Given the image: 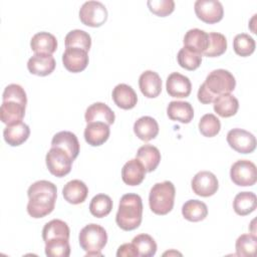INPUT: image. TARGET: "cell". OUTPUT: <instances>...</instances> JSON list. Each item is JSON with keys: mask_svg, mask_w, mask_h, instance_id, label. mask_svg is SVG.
Returning a JSON list of instances; mask_svg holds the SVG:
<instances>
[{"mask_svg": "<svg viewBox=\"0 0 257 257\" xmlns=\"http://www.w3.org/2000/svg\"><path fill=\"white\" fill-rule=\"evenodd\" d=\"M29 135L30 128L22 120L7 124V126L3 131V137L5 142L12 147H17L23 144L28 139Z\"/></svg>", "mask_w": 257, "mask_h": 257, "instance_id": "44dd1931", "label": "cell"}, {"mask_svg": "<svg viewBox=\"0 0 257 257\" xmlns=\"http://www.w3.org/2000/svg\"><path fill=\"white\" fill-rule=\"evenodd\" d=\"M167 114L172 120L189 123L194 117V108L188 101L173 100L168 104Z\"/></svg>", "mask_w": 257, "mask_h": 257, "instance_id": "cb8c5ba5", "label": "cell"}, {"mask_svg": "<svg viewBox=\"0 0 257 257\" xmlns=\"http://www.w3.org/2000/svg\"><path fill=\"white\" fill-rule=\"evenodd\" d=\"M182 214L188 221L199 222L207 217L208 208L204 202L192 199L184 203L182 206Z\"/></svg>", "mask_w": 257, "mask_h": 257, "instance_id": "1f68e13d", "label": "cell"}, {"mask_svg": "<svg viewBox=\"0 0 257 257\" xmlns=\"http://www.w3.org/2000/svg\"><path fill=\"white\" fill-rule=\"evenodd\" d=\"M109 134L108 124L102 121H92L88 122L84 128V140L88 145L98 147L107 141Z\"/></svg>", "mask_w": 257, "mask_h": 257, "instance_id": "9a60e30c", "label": "cell"}, {"mask_svg": "<svg viewBox=\"0 0 257 257\" xmlns=\"http://www.w3.org/2000/svg\"><path fill=\"white\" fill-rule=\"evenodd\" d=\"M45 254L49 257H68L70 254L68 239L58 238L45 242Z\"/></svg>", "mask_w": 257, "mask_h": 257, "instance_id": "ab89813d", "label": "cell"}, {"mask_svg": "<svg viewBox=\"0 0 257 257\" xmlns=\"http://www.w3.org/2000/svg\"><path fill=\"white\" fill-rule=\"evenodd\" d=\"M194 9L198 18L209 24L219 22L224 15L223 5L218 0H197Z\"/></svg>", "mask_w": 257, "mask_h": 257, "instance_id": "30bf717a", "label": "cell"}, {"mask_svg": "<svg viewBox=\"0 0 257 257\" xmlns=\"http://www.w3.org/2000/svg\"><path fill=\"white\" fill-rule=\"evenodd\" d=\"M30 47L35 53L52 54L57 48V40L56 37L49 32H37L30 40Z\"/></svg>", "mask_w": 257, "mask_h": 257, "instance_id": "d4e9b609", "label": "cell"}, {"mask_svg": "<svg viewBox=\"0 0 257 257\" xmlns=\"http://www.w3.org/2000/svg\"><path fill=\"white\" fill-rule=\"evenodd\" d=\"M227 143L240 154H250L256 149V139L253 134L243 128L235 127L228 132Z\"/></svg>", "mask_w": 257, "mask_h": 257, "instance_id": "9c48e42d", "label": "cell"}, {"mask_svg": "<svg viewBox=\"0 0 257 257\" xmlns=\"http://www.w3.org/2000/svg\"><path fill=\"white\" fill-rule=\"evenodd\" d=\"M221 130L220 119L213 113L204 114L199 121L200 133L207 138L215 137L219 134Z\"/></svg>", "mask_w": 257, "mask_h": 257, "instance_id": "60d3db41", "label": "cell"}, {"mask_svg": "<svg viewBox=\"0 0 257 257\" xmlns=\"http://www.w3.org/2000/svg\"><path fill=\"white\" fill-rule=\"evenodd\" d=\"M226 49L227 39L225 35L219 32H210L208 34V46L203 54L208 57H217L222 55Z\"/></svg>", "mask_w": 257, "mask_h": 257, "instance_id": "d6a6232c", "label": "cell"}, {"mask_svg": "<svg viewBox=\"0 0 257 257\" xmlns=\"http://www.w3.org/2000/svg\"><path fill=\"white\" fill-rule=\"evenodd\" d=\"M80 247L86 252H100L107 243V234L103 227L90 223L84 226L78 236Z\"/></svg>", "mask_w": 257, "mask_h": 257, "instance_id": "277c9868", "label": "cell"}, {"mask_svg": "<svg viewBox=\"0 0 257 257\" xmlns=\"http://www.w3.org/2000/svg\"><path fill=\"white\" fill-rule=\"evenodd\" d=\"M237 256H253L257 248V237L253 234H243L238 237L235 244Z\"/></svg>", "mask_w": 257, "mask_h": 257, "instance_id": "f35d334b", "label": "cell"}, {"mask_svg": "<svg viewBox=\"0 0 257 257\" xmlns=\"http://www.w3.org/2000/svg\"><path fill=\"white\" fill-rule=\"evenodd\" d=\"M55 59L52 54L35 53L27 62L28 70L38 76H46L50 74L55 68Z\"/></svg>", "mask_w": 257, "mask_h": 257, "instance_id": "5bb4252c", "label": "cell"}, {"mask_svg": "<svg viewBox=\"0 0 257 257\" xmlns=\"http://www.w3.org/2000/svg\"><path fill=\"white\" fill-rule=\"evenodd\" d=\"M166 254H168V255H171V254H180V255H181V253H178V252H176V251H172V252H166V253H164V255H166Z\"/></svg>", "mask_w": 257, "mask_h": 257, "instance_id": "7dc6e473", "label": "cell"}, {"mask_svg": "<svg viewBox=\"0 0 257 257\" xmlns=\"http://www.w3.org/2000/svg\"><path fill=\"white\" fill-rule=\"evenodd\" d=\"M147 4L151 12L161 17L171 14L175 9L174 0H149Z\"/></svg>", "mask_w": 257, "mask_h": 257, "instance_id": "7bdbcfd3", "label": "cell"}, {"mask_svg": "<svg viewBox=\"0 0 257 257\" xmlns=\"http://www.w3.org/2000/svg\"><path fill=\"white\" fill-rule=\"evenodd\" d=\"M27 195L29 198L27 213L32 218H43L54 210L57 188L52 182L46 180L34 182L28 188Z\"/></svg>", "mask_w": 257, "mask_h": 257, "instance_id": "6da1fadb", "label": "cell"}, {"mask_svg": "<svg viewBox=\"0 0 257 257\" xmlns=\"http://www.w3.org/2000/svg\"><path fill=\"white\" fill-rule=\"evenodd\" d=\"M176 189L171 181L155 184L149 195L150 209L157 215H166L172 211L175 202Z\"/></svg>", "mask_w": 257, "mask_h": 257, "instance_id": "3957f363", "label": "cell"}, {"mask_svg": "<svg viewBox=\"0 0 257 257\" xmlns=\"http://www.w3.org/2000/svg\"><path fill=\"white\" fill-rule=\"evenodd\" d=\"M183 42L185 47L202 54L208 46V33L199 28L189 29L184 36Z\"/></svg>", "mask_w": 257, "mask_h": 257, "instance_id": "f1b7e54d", "label": "cell"}, {"mask_svg": "<svg viewBox=\"0 0 257 257\" xmlns=\"http://www.w3.org/2000/svg\"><path fill=\"white\" fill-rule=\"evenodd\" d=\"M191 185L194 193L201 197L213 196L219 188L217 177L209 171L198 172L193 177Z\"/></svg>", "mask_w": 257, "mask_h": 257, "instance_id": "8fae6325", "label": "cell"}, {"mask_svg": "<svg viewBox=\"0 0 257 257\" xmlns=\"http://www.w3.org/2000/svg\"><path fill=\"white\" fill-rule=\"evenodd\" d=\"M112 209V200L108 195L97 194L89 203V211L96 218L107 216Z\"/></svg>", "mask_w": 257, "mask_h": 257, "instance_id": "836d02e7", "label": "cell"}, {"mask_svg": "<svg viewBox=\"0 0 257 257\" xmlns=\"http://www.w3.org/2000/svg\"><path fill=\"white\" fill-rule=\"evenodd\" d=\"M135 245L139 256L141 257H152L157 252V243L152 236L149 234H139L132 240Z\"/></svg>", "mask_w": 257, "mask_h": 257, "instance_id": "e575fe53", "label": "cell"}, {"mask_svg": "<svg viewBox=\"0 0 257 257\" xmlns=\"http://www.w3.org/2000/svg\"><path fill=\"white\" fill-rule=\"evenodd\" d=\"M230 177L237 186H253L257 181L256 166L249 160H238L231 166Z\"/></svg>", "mask_w": 257, "mask_h": 257, "instance_id": "ba28073f", "label": "cell"}, {"mask_svg": "<svg viewBox=\"0 0 257 257\" xmlns=\"http://www.w3.org/2000/svg\"><path fill=\"white\" fill-rule=\"evenodd\" d=\"M25 107L26 105L17 101H2L0 106V118L2 122L11 124L17 121H21L25 115Z\"/></svg>", "mask_w": 257, "mask_h": 257, "instance_id": "484cf974", "label": "cell"}, {"mask_svg": "<svg viewBox=\"0 0 257 257\" xmlns=\"http://www.w3.org/2000/svg\"><path fill=\"white\" fill-rule=\"evenodd\" d=\"M117 257H137L139 253L133 243H124L120 245L116 251Z\"/></svg>", "mask_w": 257, "mask_h": 257, "instance_id": "ee69618b", "label": "cell"}, {"mask_svg": "<svg viewBox=\"0 0 257 257\" xmlns=\"http://www.w3.org/2000/svg\"><path fill=\"white\" fill-rule=\"evenodd\" d=\"M257 207V198L253 192H240L233 201V209L236 214L246 216L252 213Z\"/></svg>", "mask_w": 257, "mask_h": 257, "instance_id": "4dcf8cb0", "label": "cell"}, {"mask_svg": "<svg viewBox=\"0 0 257 257\" xmlns=\"http://www.w3.org/2000/svg\"><path fill=\"white\" fill-rule=\"evenodd\" d=\"M255 40L247 33H239L234 37L233 48L236 54L246 57L251 55L255 50Z\"/></svg>", "mask_w": 257, "mask_h": 257, "instance_id": "74e56055", "label": "cell"}, {"mask_svg": "<svg viewBox=\"0 0 257 257\" xmlns=\"http://www.w3.org/2000/svg\"><path fill=\"white\" fill-rule=\"evenodd\" d=\"M143 219V201L142 198L135 193L124 194L118 205L115 215L117 226L124 231L137 229Z\"/></svg>", "mask_w": 257, "mask_h": 257, "instance_id": "7a4b0ae2", "label": "cell"}, {"mask_svg": "<svg viewBox=\"0 0 257 257\" xmlns=\"http://www.w3.org/2000/svg\"><path fill=\"white\" fill-rule=\"evenodd\" d=\"M139 86L146 97L155 98L162 91L161 76L156 71L146 70L139 77Z\"/></svg>", "mask_w": 257, "mask_h": 257, "instance_id": "2e32d148", "label": "cell"}, {"mask_svg": "<svg viewBox=\"0 0 257 257\" xmlns=\"http://www.w3.org/2000/svg\"><path fill=\"white\" fill-rule=\"evenodd\" d=\"M66 47H77L88 51L91 46L90 35L81 29H74L69 31L65 36Z\"/></svg>", "mask_w": 257, "mask_h": 257, "instance_id": "d590c367", "label": "cell"}, {"mask_svg": "<svg viewBox=\"0 0 257 257\" xmlns=\"http://www.w3.org/2000/svg\"><path fill=\"white\" fill-rule=\"evenodd\" d=\"M51 147L61 148L74 161L79 154V142L75 134L69 131H62L55 134L51 141Z\"/></svg>", "mask_w": 257, "mask_h": 257, "instance_id": "e0dca14e", "label": "cell"}, {"mask_svg": "<svg viewBox=\"0 0 257 257\" xmlns=\"http://www.w3.org/2000/svg\"><path fill=\"white\" fill-rule=\"evenodd\" d=\"M208 91L216 98L223 93H230L236 86L234 75L226 69L212 70L203 82Z\"/></svg>", "mask_w": 257, "mask_h": 257, "instance_id": "5b68a950", "label": "cell"}, {"mask_svg": "<svg viewBox=\"0 0 257 257\" xmlns=\"http://www.w3.org/2000/svg\"><path fill=\"white\" fill-rule=\"evenodd\" d=\"M177 60L181 67L187 70H195L202 62V54L184 46L179 50Z\"/></svg>", "mask_w": 257, "mask_h": 257, "instance_id": "8d00e7d4", "label": "cell"}, {"mask_svg": "<svg viewBox=\"0 0 257 257\" xmlns=\"http://www.w3.org/2000/svg\"><path fill=\"white\" fill-rule=\"evenodd\" d=\"M197 96H198L199 101H201L202 103H205V104L211 103V102H213L214 99H215V97H214V96L208 91V89L205 87L204 83H202V84L200 85Z\"/></svg>", "mask_w": 257, "mask_h": 257, "instance_id": "f6af8a7d", "label": "cell"}, {"mask_svg": "<svg viewBox=\"0 0 257 257\" xmlns=\"http://www.w3.org/2000/svg\"><path fill=\"white\" fill-rule=\"evenodd\" d=\"M73 160L61 148L51 147L45 157L48 171L55 177H64L71 171Z\"/></svg>", "mask_w": 257, "mask_h": 257, "instance_id": "8992f818", "label": "cell"}, {"mask_svg": "<svg viewBox=\"0 0 257 257\" xmlns=\"http://www.w3.org/2000/svg\"><path fill=\"white\" fill-rule=\"evenodd\" d=\"M136 158L143 164L147 172H153L161 162V153L153 145H144L139 148Z\"/></svg>", "mask_w": 257, "mask_h": 257, "instance_id": "83f0119b", "label": "cell"}, {"mask_svg": "<svg viewBox=\"0 0 257 257\" xmlns=\"http://www.w3.org/2000/svg\"><path fill=\"white\" fill-rule=\"evenodd\" d=\"M62 195L65 201L70 204L77 205L85 201L88 195V188L84 182L80 180H71L64 185L62 189Z\"/></svg>", "mask_w": 257, "mask_h": 257, "instance_id": "7402d4cb", "label": "cell"}, {"mask_svg": "<svg viewBox=\"0 0 257 257\" xmlns=\"http://www.w3.org/2000/svg\"><path fill=\"white\" fill-rule=\"evenodd\" d=\"M166 88L169 95L183 98L190 95L192 91V83L186 75L179 72H172L167 78Z\"/></svg>", "mask_w": 257, "mask_h": 257, "instance_id": "4fadbf2b", "label": "cell"}, {"mask_svg": "<svg viewBox=\"0 0 257 257\" xmlns=\"http://www.w3.org/2000/svg\"><path fill=\"white\" fill-rule=\"evenodd\" d=\"M84 118L87 123L92 121H102L110 125L114 122L115 115L107 104L103 102H94L86 108Z\"/></svg>", "mask_w": 257, "mask_h": 257, "instance_id": "d6986e66", "label": "cell"}, {"mask_svg": "<svg viewBox=\"0 0 257 257\" xmlns=\"http://www.w3.org/2000/svg\"><path fill=\"white\" fill-rule=\"evenodd\" d=\"M146 169L136 158L127 161L121 169V179L128 186L140 185L146 177Z\"/></svg>", "mask_w": 257, "mask_h": 257, "instance_id": "ac0fdd59", "label": "cell"}, {"mask_svg": "<svg viewBox=\"0 0 257 257\" xmlns=\"http://www.w3.org/2000/svg\"><path fill=\"white\" fill-rule=\"evenodd\" d=\"M112 99L114 103L122 109H131L138 102V95L134 88L125 83H119L112 90Z\"/></svg>", "mask_w": 257, "mask_h": 257, "instance_id": "ffe728a7", "label": "cell"}, {"mask_svg": "<svg viewBox=\"0 0 257 257\" xmlns=\"http://www.w3.org/2000/svg\"><path fill=\"white\" fill-rule=\"evenodd\" d=\"M134 132L140 140L149 142L155 139L159 134L158 121L149 115L141 116L134 123Z\"/></svg>", "mask_w": 257, "mask_h": 257, "instance_id": "603a6c76", "label": "cell"}, {"mask_svg": "<svg viewBox=\"0 0 257 257\" xmlns=\"http://www.w3.org/2000/svg\"><path fill=\"white\" fill-rule=\"evenodd\" d=\"M86 257H90V256H102V254L100 252H88L85 254Z\"/></svg>", "mask_w": 257, "mask_h": 257, "instance_id": "bcb514c9", "label": "cell"}, {"mask_svg": "<svg viewBox=\"0 0 257 257\" xmlns=\"http://www.w3.org/2000/svg\"><path fill=\"white\" fill-rule=\"evenodd\" d=\"M69 235L70 230L68 225L59 219H53L47 222L42 229V239L44 242L58 238L69 240Z\"/></svg>", "mask_w": 257, "mask_h": 257, "instance_id": "f546056e", "label": "cell"}, {"mask_svg": "<svg viewBox=\"0 0 257 257\" xmlns=\"http://www.w3.org/2000/svg\"><path fill=\"white\" fill-rule=\"evenodd\" d=\"M88 60L87 51L77 47H66L62 54L64 67L74 73L84 70L88 64Z\"/></svg>", "mask_w": 257, "mask_h": 257, "instance_id": "7c38bea8", "label": "cell"}, {"mask_svg": "<svg viewBox=\"0 0 257 257\" xmlns=\"http://www.w3.org/2000/svg\"><path fill=\"white\" fill-rule=\"evenodd\" d=\"M215 112L222 117H230L236 114L239 108L238 99L231 93H223L218 95L213 101Z\"/></svg>", "mask_w": 257, "mask_h": 257, "instance_id": "4316f807", "label": "cell"}, {"mask_svg": "<svg viewBox=\"0 0 257 257\" xmlns=\"http://www.w3.org/2000/svg\"><path fill=\"white\" fill-rule=\"evenodd\" d=\"M79 19L84 25L99 27L107 19V9L99 1H86L79 9Z\"/></svg>", "mask_w": 257, "mask_h": 257, "instance_id": "52a82bcc", "label": "cell"}, {"mask_svg": "<svg viewBox=\"0 0 257 257\" xmlns=\"http://www.w3.org/2000/svg\"><path fill=\"white\" fill-rule=\"evenodd\" d=\"M7 100H12V101H17L19 103H22L26 105L27 103V96L24 88L16 83H11L8 84L3 91L2 94V101H7Z\"/></svg>", "mask_w": 257, "mask_h": 257, "instance_id": "b9f144b4", "label": "cell"}]
</instances>
